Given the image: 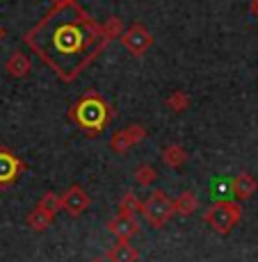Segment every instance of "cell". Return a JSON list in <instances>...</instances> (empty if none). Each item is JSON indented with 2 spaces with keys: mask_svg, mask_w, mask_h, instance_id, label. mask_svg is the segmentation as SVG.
I'll use <instances>...</instances> for the list:
<instances>
[{
  "mask_svg": "<svg viewBox=\"0 0 258 262\" xmlns=\"http://www.w3.org/2000/svg\"><path fill=\"white\" fill-rule=\"evenodd\" d=\"M23 41L62 82H73L108 46L103 23L94 21L78 3L53 7L25 32Z\"/></svg>",
  "mask_w": 258,
  "mask_h": 262,
  "instance_id": "6da1fadb",
  "label": "cell"
},
{
  "mask_svg": "<svg viewBox=\"0 0 258 262\" xmlns=\"http://www.w3.org/2000/svg\"><path fill=\"white\" fill-rule=\"evenodd\" d=\"M112 107L98 92H85L69 107V119L87 135H101L112 119Z\"/></svg>",
  "mask_w": 258,
  "mask_h": 262,
  "instance_id": "7a4b0ae2",
  "label": "cell"
},
{
  "mask_svg": "<svg viewBox=\"0 0 258 262\" xmlns=\"http://www.w3.org/2000/svg\"><path fill=\"white\" fill-rule=\"evenodd\" d=\"M240 219H242V210L237 205V201H217L206 212V224L220 235H229L240 224Z\"/></svg>",
  "mask_w": 258,
  "mask_h": 262,
  "instance_id": "3957f363",
  "label": "cell"
},
{
  "mask_svg": "<svg viewBox=\"0 0 258 262\" xmlns=\"http://www.w3.org/2000/svg\"><path fill=\"white\" fill-rule=\"evenodd\" d=\"M142 216L146 219L149 226L163 228L165 224H169V221L176 216L174 199H169L163 189L151 191V196L144 201V205H142Z\"/></svg>",
  "mask_w": 258,
  "mask_h": 262,
  "instance_id": "277c9868",
  "label": "cell"
},
{
  "mask_svg": "<svg viewBox=\"0 0 258 262\" xmlns=\"http://www.w3.org/2000/svg\"><path fill=\"white\" fill-rule=\"evenodd\" d=\"M119 41L121 46L128 50V55L142 57V55H146L149 48H153V34H151V30L144 23H130Z\"/></svg>",
  "mask_w": 258,
  "mask_h": 262,
  "instance_id": "5b68a950",
  "label": "cell"
},
{
  "mask_svg": "<svg viewBox=\"0 0 258 262\" xmlns=\"http://www.w3.org/2000/svg\"><path fill=\"white\" fill-rule=\"evenodd\" d=\"M146 139V128L142 123H130L126 128L117 130L110 139V148L114 153H128L130 148H135L137 144H142Z\"/></svg>",
  "mask_w": 258,
  "mask_h": 262,
  "instance_id": "8992f818",
  "label": "cell"
},
{
  "mask_svg": "<svg viewBox=\"0 0 258 262\" xmlns=\"http://www.w3.org/2000/svg\"><path fill=\"white\" fill-rule=\"evenodd\" d=\"M25 171V162L7 146H0V187H9Z\"/></svg>",
  "mask_w": 258,
  "mask_h": 262,
  "instance_id": "52a82bcc",
  "label": "cell"
},
{
  "mask_svg": "<svg viewBox=\"0 0 258 262\" xmlns=\"http://www.w3.org/2000/svg\"><path fill=\"white\" fill-rule=\"evenodd\" d=\"M89 208V194L80 185H71L62 194V210L69 216H80Z\"/></svg>",
  "mask_w": 258,
  "mask_h": 262,
  "instance_id": "ba28073f",
  "label": "cell"
},
{
  "mask_svg": "<svg viewBox=\"0 0 258 262\" xmlns=\"http://www.w3.org/2000/svg\"><path fill=\"white\" fill-rule=\"evenodd\" d=\"M108 230L114 235L119 242H130L135 235L140 233V224L135 221V216L130 214H117L108 221Z\"/></svg>",
  "mask_w": 258,
  "mask_h": 262,
  "instance_id": "9c48e42d",
  "label": "cell"
},
{
  "mask_svg": "<svg viewBox=\"0 0 258 262\" xmlns=\"http://www.w3.org/2000/svg\"><path fill=\"white\" fill-rule=\"evenodd\" d=\"M229 189H231L233 201H249L258 191V180L251 173H237L231 178Z\"/></svg>",
  "mask_w": 258,
  "mask_h": 262,
  "instance_id": "30bf717a",
  "label": "cell"
},
{
  "mask_svg": "<svg viewBox=\"0 0 258 262\" xmlns=\"http://www.w3.org/2000/svg\"><path fill=\"white\" fill-rule=\"evenodd\" d=\"M30 69H32V62H30V57L23 50H14L7 57V62H5V71L12 78H25L30 73Z\"/></svg>",
  "mask_w": 258,
  "mask_h": 262,
  "instance_id": "8fae6325",
  "label": "cell"
},
{
  "mask_svg": "<svg viewBox=\"0 0 258 262\" xmlns=\"http://www.w3.org/2000/svg\"><path fill=\"white\" fill-rule=\"evenodd\" d=\"M108 260L110 262H137L140 260V251L135 249L130 242H117L114 246H110Z\"/></svg>",
  "mask_w": 258,
  "mask_h": 262,
  "instance_id": "7c38bea8",
  "label": "cell"
},
{
  "mask_svg": "<svg viewBox=\"0 0 258 262\" xmlns=\"http://www.w3.org/2000/svg\"><path fill=\"white\" fill-rule=\"evenodd\" d=\"M163 162L169 169H178L188 162V150L183 148L181 144H169L163 148Z\"/></svg>",
  "mask_w": 258,
  "mask_h": 262,
  "instance_id": "4fadbf2b",
  "label": "cell"
},
{
  "mask_svg": "<svg viewBox=\"0 0 258 262\" xmlns=\"http://www.w3.org/2000/svg\"><path fill=\"white\" fill-rule=\"evenodd\" d=\"M174 208L178 216H192L199 208V201H196L194 191H183L178 199H174Z\"/></svg>",
  "mask_w": 258,
  "mask_h": 262,
  "instance_id": "5bb4252c",
  "label": "cell"
},
{
  "mask_svg": "<svg viewBox=\"0 0 258 262\" xmlns=\"http://www.w3.org/2000/svg\"><path fill=\"white\" fill-rule=\"evenodd\" d=\"M192 105V98L188 92H183V89H174L169 96H167V107L171 110V112H185Z\"/></svg>",
  "mask_w": 258,
  "mask_h": 262,
  "instance_id": "9a60e30c",
  "label": "cell"
},
{
  "mask_svg": "<svg viewBox=\"0 0 258 262\" xmlns=\"http://www.w3.org/2000/svg\"><path fill=\"white\" fill-rule=\"evenodd\" d=\"M37 208H42L46 214H50L55 219V214L62 210V194H55V191H46V194L39 199Z\"/></svg>",
  "mask_w": 258,
  "mask_h": 262,
  "instance_id": "2e32d148",
  "label": "cell"
},
{
  "mask_svg": "<svg viewBox=\"0 0 258 262\" xmlns=\"http://www.w3.org/2000/svg\"><path fill=\"white\" fill-rule=\"evenodd\" d=\"M50 221H53V216L46 214L42 208H34L32 212L28 214V219H25V224L30 226V228L34 230V233H44V230L50 226Z\"/></svg>",
  "mask_w": 258,
  "mask_h": 262,
  "instance_id": "e0dca14e",
  "label": "cell"
},
{
  "mask_svg": "<svg viewBox=\"0 0 258 262\" xmlns=\"http://www.w3.org/2000/svg\"><path fill=\"white\" fill-rule=\"evenodd\" d=\"M142 205H144V203L137 199V194H135V191H126V194L121 196V201H119V212L135 216L137 212H142Z\"/></svg>",
  "mask_w": 258,
  "mask_h": 262,
  "instance_id": "ac0fdd59",
  "label": "cell"
},
{
  "mask_svg": "<svg viewBox=\"0 0 258 262\" xmlns=\"http://www.w3.org/2000/svg\"><path fill=\"white\" fill-rule=\"evenodd\" d=\"M155 180H158V171L151 167V164H140L135 169V183L142 185V187H151Z\"/></svg>",
  "mask_w": 258,
  "mask_h": 262,
  "instance_id": "d6986e66",
  "label": "cell"
},
{
  "mask_svg": "<svg viewBox=\"0 0 258 262\" xmlns=\"http://www.w3.org/2000/svg\"><path fill=\"white\" fill-rule=\"evenodd\" d=\"M103 30H105V37H108V41H112V39H121L126 32V25L121 21L119 16H110L108 21L103 23Z\"/></svg>",
  "mask_w": 258,
  "mask_h": 262,
  "instance_id": "ffe728a7",
  "label": "cell"
},
{
  "mask_svg": "<svg viewBox=\"0 0 258 262\" xmlns=\"http://www.w3.org/2000/svg\"><path fill=\"white\" fill-rule=\"evenodd\" d=\"M53 7H69V5H75V0H50Z\"/></svg>",
  "mask_w": 258,
  "mask_h": 262,
  "instance_id": "44dd1931",
  "label": "cell"
},
{
  "mask_svg": "<svg viewBox=\"0 0 258 262\" xmlns=\"http://www.w3.org/2000/svg\"><path fill=\"white\" fill-rule=\"evenodd\" d=\"M251 12L258 16V0H251Z\"/></svg>",
  "mask_w": 258,
  "mask_h": 262,
  "instance_id": "7402d4cb",
  "label": "cell"
},
{
  "mask_svg": "<svg viewBox=\"0 0 258 262\" xmlns=\"http://www.w3.org/2000/svg\"><path fill=\"white\" fill-rule=\"evenodd\" d=\"M92 262H108V260H103V258H96V260H92Z\"/></svg>",
  "mask_w": 258,
  "mask_h": 262,
  "instance_id": "603a6c76",
  "label": "cell"
},
{
  "mask_svg": "<svg viewBox=\"0 0 258 262\" xmlns=\"http://www.w3.org/2000/svg\"><path fill=\"white\" fill-rule=\"evenodd\" d=\"M0 37H3V28H0Z\"/></svg>",
  "mask_w": 258,
  "mask_h": 262,
  "instance_id": "cb8c5ba5",
  "label": "cell"
}]
</instances>
